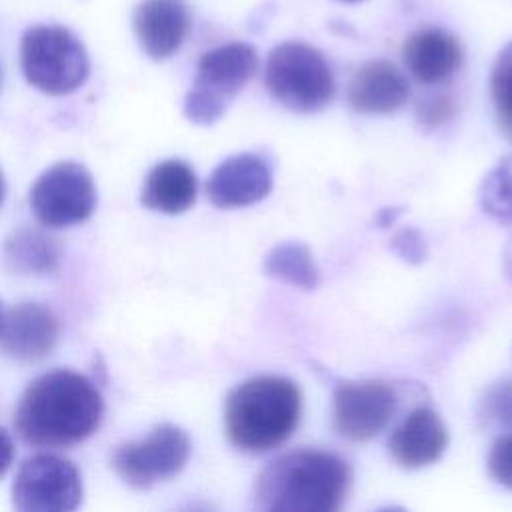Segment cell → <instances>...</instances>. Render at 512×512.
<instances>
[{
    "label": "cell",
    "instance_id": "8",
    "mask_svg": "<svg viewBox=\"0 0 512 512\" xmlns=\"http://www.w3.org/2000/svg\"><path fill=\"white\" fill-rule=\"evenodd\" d=\"M30 206L38 222L48 228L80 224L96 208L94 180L82 164L58 162L34 182Z\"/></svg>",
    "mask_w": 512,
    "mask_h": 512
},
{
    "label": "cell",
    "instance_id": "29",
    "mask_svg": "<svg viewBox=\"0 0 512 512\" xmlns=\"http://www.w3.org/2000/svg\"><path fill=\"white\" fill-rule=\"evenodd\" d=\"M4 306H2V302H0V332H2V324H4Z\"/></svg>",
    "mask_w": 512,
    "mask_h": 512
},
{
    "label": "cell",
    "instance_id": "26",
    "mask_svg": "<svg viewBox=\"0 0 512 512\" xmlns=\"http://www.w3.org/2000/svg\"><path fill=\"white\" fill-rule=\"evenodd\" d=\"M14 460V442L10 434L0 426V478L6 474Z\"/></svg>",
    "mask_w": 512,
    "mask_h": 512
},
{
    "label": "cell",
    "instance_id": "28",
    "mask_svg": "<svg viewBox=\"0 0 512 512\" xmlns=\"http://www.w3.org/2000/svg\"><path fill=\"white\" fill-rule=\"evenodd\" d=\"M4 194H6V184H4V176H2V172H0V206H2V202H4Z\"/></svg>",
    "mask_w": 512,
    "mask_h": 512
},
{
    "label": "cell",
    "instance_id": "5",
    "mask_svg": "<svg viewBox=\"0 0 512 512\" xmlns=\"http://www.w3.org/2000/svg\"><path fill=\"white\" fill-rule=\"evenodd\" d=\"M258 70V52L246 42H228L204 52L194 84L184 100V114L200 126L214 124Z\"/></svg>",
    "mask_w": 512,
    "mask_h": 512
},
{
    "label": "cell",
    "instance_id": "16",
    "mask_svg": "<svg viewBox=\"0 0 512 512\" xmlns=\"http://www.w3.org/2000/svg\"><path fill=\"white\" fill-rule=\"evenodd\" d=\"M410 96L408 78L388 60L364 62L348 82V104L360 114H392Z\"/></svg>",
    "mask_w": 512,
    "mask_h": 512
},
{
    "label": "cell",
    "instance_id": "23",
    "mask_svg": "<svg viewBox=\"0 0 512 512\" xmlns=\"http://www.w3.org/2000/svg\"><path fill=\"white\" fill-rule=\"evenodd\" d=\"M488 472L500 486L512 490V432L498 436L490 446Z\"/></svg>",
    "mask_w": 512,
    "mask_h": 512
},
{
    "label": "cell",
    "instance_id": "21",
    "mask_svg": "<svg viewBox=\"0 0 512 512\" xmlns=\"http://www.w3.org/2000/svg\"><path fill=\"white\" fill-rule=\"evenodd\" d=\"M490 92L498 128L512 142V42L502 48L492 66Z\"/></svg>",
    "mask_w": 512,
    "mask_h": 512
},
{
    "label": "cell",
    "instance_id": "17",
    "mask_svg": "<svg viewBox=\"0 0 512 512\" xmlns=\"http://www.w3.org/2000/svg\"><path fill=\"white\" fill-rule=\"evenodd\" d=\"M196 194L198 180L192 166L182 160H164L146 174L140 200L154 212L180 214L194 204Z\"/></svg>",
    "mask_w": 512,
    "mask_h": 512
},
{
    "label": "cell",
    "instance_id": "12",
    "mask_svg": "<svg viewBox=\"0 0 512 512\" xmlns=\"http://www.w3.org/2000/svg\"><path fill=\"white\" fill-rule=\"evenodd\" d=\"M58 318L38 302H20L4 314L0 332L2 350L22 362L46 358L58 342Z\"/></svg>",
    "mask_w": 512,
    "mask_h": 512
},
{
    "label": "cell",
    "instance_id": "7",
    "mask_svg": "<svg viewBox=\"0 0 512 512\" xmlns=\"http://www.w3.org/2000/svg\"><path fill=\"white\" fill-rule=\"evenodd\" d=\"M188 456V434L174 424H160L146 438L120 444L112 454V468L128 486L150 488L176 476Z\"/></svg>",
    "mask_w": 512,
    "mask_h": 512
},
{
    "label": "cell",
    "instance_id": "25",
    "mask_svg": "<svg viewBox=\"0 0 512 512\" xmlns=\"http://www.w3.org/2000/svg\"><path fill=\"white\" fill-rule=\"evenodd\" d=\"M406 262H412V264H420L422 260H426V254H428V248H426V242L422 238V234L414 228H404L400 230L394 238H392V244H390Z\"/></svg>",
    "mask_w": 512,
    "mask_h": 512
},
{
    "label": "cell",
    "instance_id": "20",
    "mask_svg": "<svg viewBox=\"0 0 512 512\" xmlns=\"http://www.w3.org/2000/svg\"><path fill=\"white\" fill-rule=\"evenodd\" d=\"M480 206L494 220L512 224V154L504 156L484 178Z\"/></svg>",
    "mask_w": 512,
    "mask_h": 512
},
{
    "label": "cell",
    "instance_id": "10",
    "mask_svg": "<svg viewBox=\"0 0 512 512\" xmlns=\"http://www.w3.org/2000/svg\"><path fill=\"white\" fill-rule=\"evenodd\" d=\"M398 408L396 390L384 380H346L334 388L332 426L352 442L378 436Z\"/></svg>",
    "mask_w": 512,
    "mask_h": 512
},
{
    "label": "cell",
    "instance_id": "15",
    "mask_svg": "<svg viewBox=\"0 0 512 512\" xmlns=\"http://www.w3.org/2000/svg\"><path fill=\"white\" fill-rule=\"evenodd\" d=\"M402 60L420 84H442L462 66V46L454 34L438 26L412 32L402 46Z\"/></svg>",
    "mask_w": 512,
    "mask_h": 512
},
{
    "label": "cell",
    "instance_id": "1",
    "mask_svg": "<svg viewBox=\"0 0 512 512\" xmlns=\"http://www.w3.org/2000/svg\"><path fill=\"white\" fill-rule=\"evenodd\" d=\"M102 394L84 374L52 370L28 384L14 412V428L30 446H70L100 426Z\"/></svg>",
    "mask_w": 512,
    "mask_h": 512
},
{
    "label": "cell",
    "instance_id": "9",
    "mask_svg": "<svg viewBox=\"0 0 512 512\" xmlns=\"http://www.w3.org/2000/svg\"><path fill=\"white\" fill-rule=\"evenodd\" d=\"M12 502L22 512H70L82 502L80 472L54 454L30 456L16 472Z\"/></svg>",
    "mask_w": 512,
    "mask_h": 512
},
{
    "label": "cell",
    "instance_id": "3",
    "mask_svg": "<svg viewBox=\"0 0 512 512\" xmlns=\"http://www.w3.org/2000/svg\"><path fill=\"white\" fill-rule=\"evenodd\" d=\"M302 396L286 376H256L234 388L224 404V428L230 444L262 454L284 444L300 424Z\"/></svg>",
    "mask_w": 512,
    "mask_h": 512
},
{
    "label": "cell",
    "instance_id": "24",
    "mask_svg": "<svg viewBox=\"0 0 512 512\" xmlns=\"http://www.w3.org/2000/svg\"><path fill=\"white\" fill-rule=\"evenodd\" d=\"M416 114L422 124H426L430 128H438L454 116V102L446 94H432L430 98H426L418 104Z\"/></svg>",
    "mask_w": 512,
    "mask_h": 512
},
{
    "label": "cell",
    "instance_id": "11",
    "mask_svg": "<svg viewBox=\"0 0 512 512\" xmlns=\"http://www.w3.org/2000/svg\"><path fill=\"white\" fill-rule=\"evenodd\" d=\"M272 190V168L254 152H242L220 162L208 182L206 196L218 208H242L264 200Z\"/></svg>",
    "mask_w": 512,
    "mask_h": 512
},
{
    "label": "cell",
    "instance_id": "18",
    "mask_svg": "<svg viewBox=\"0 0 512 512\" xmlns=\"http://www.w3.org/2000/svg\"><path fill=\"white\" fill-rule=\"evenodd\" d=\"M4 256L20 274H50L58 268V248L52 238L32 228L16 230L4 244Z\"/></svg>",
    "mask_w": 512,
    "mask_h": 512
},
{
    "label": "cell",
    "instance_id": "2",
    "mask_svg": "<svg viewBox=\"0 0 512 512\" xmlns=\"http://www.w3.org/2000/svg\"><path fill=\"white\" fill-rule=\"evenodd\" d=\"M348 462L328 450L298 448L270 460L254 482V504L268 512H334L350 490Z\"/></svg>",
    "mask_w": 512,
    "mask_h": 512
},
{
    "label": "cell",
    "instance_id": "13",
    "mask_svg": "<svg viewBox=\"0 0 512 512\" xmlns=\"http://www.w3.org/2000/svg\"><path fill=\"white\" fill-rule=\"evenodd\" d=\"M448 432L442 418L428 406H418L392 430L388 438L390 458L406 468L418 470L434 464L446 450Z\"/></svg>",
    "mask_w": 512,
    "mask_h": 512
},
{
    "label": "cell",
    "instance_id": "6",
    "mask_svg": "<svg viewBox=\"0 0 512 512\" xmlns=\"http://www.w3.org/2000/svg\"><path fill=\"white\" fill-rule=\"evenodd\" d=\"M20 62L24 78L52 96L74 92L90 70L82 42L68 28L56 24H40L24 32Z\"/></svg>",
    "mask_w": 512,
    "mask_h": 512
},
{
    "label": "cell",
    "instance_id": "22",
    "mask_svg": "<svg viewBox=\"0 0 512 512\" xmlns=\"http://www.w3.org/2000/svg\"><path fill=\"white\" fill-rule=\"evenodd\" d=\"M480 416L488 420V424L512 430V380H504L488 388L482 398Z\"/></svg>",
    "mask_w": 512,
    "mask_h": 512
},
{
    "label": "cell",
    "instance_id": "19",
    "mask_svg": "<svg viewBox=\"0 0 512 512\" xmlns=\"http://www.w3.org/2000/svg\"><path fill=\"white\" fill-rule=\"evenodd\" d=\"M264 270L268 276L304 290H314L320 284V272L312 252L300 242H282L274 246L264 258Z\"/></svg>",
    "mask_w": 512,
    "mask_h": 512
},
{
    "label": "cell",
    "instance_id": "30",
    "mask_svg": "<svg viewBox=\"0 0 512 512\" xmlns=\"http://www.w3.org/2000/svg\"><path fill=\"white\" fill-rule=\"evenodd\" d=\"M340 2H360V0H340Z\"/></svg>",
    "mask_w": 512,
    "mask_h": 512
},
{
    "label": "cell",
    "instance_id": "14",
    "mask_svg": "<svg viewBox=\"0 0 512 512\" xmlns=\"http://www.w3.org/2000/svg\"><path fill=\"white\" fill-rule=\"evenodd\" d=\"M132 22L142 50L154 60H164L186 40L192 14L186 0H142Z\"/></svg>",
    "mask_w": 512,
    "mask_h": 512
},
{
    "label": "cell",
    "instance_id": "4",
    "mask_svg": "<svg viewBox=\"0 0 512 512\" xmlns=\"http://www.w3.org/2000/svg\"><path fill=\"white\" fill-rule=\"evenodd\" d=\"M264 86L278 104L300 114L322 110L336 88L322 52L304 42H282L270 50Z\"/></svg>",
    "mask_w": 512,
    "mask_h": 512
},
{
    "label": "cell",
    "instance_id": "27",
    "mask_svg": "<svg viewBox=\"0 0 512 512\" xmlns=\"http://www.w3.org/2000/svg\"><path fill=\"white\" fill-rule=\"evenodd\" d=\"M398 208H384L378 216H376V220H378V226H388V224H392L394 220H396V216H398Z\"/></svg>",
    "mask_w": 512,
    "mask_h": 512
}]
</instances>
